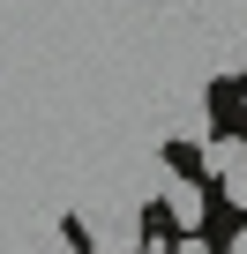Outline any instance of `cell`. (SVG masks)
<instances>
[{"instance_id": "3957f363", "label": "cell", "mask_w": 247, "mask_h": 254, "mask_svg": "<svg viewBox=\"0 0 247 254\" xmlns=\"http://www.w3.org/2000/svg\"><path fill=\"white\" fill-rule=\"evenodd\" d=\"M158 202L172 209V224H180V232H202V217H210V202H202V187H195L187 172H172V165L158 172Z\"/></svg>"}, {"instance_id": "8992f818", "label": "cell", "mask_w": 247, "mask_h": 254, "mask_svg": "<svg viewBox=\"0 0 247 254\" xmlns=\"http://www.w3.org/2000/svg\"><path fill=\"white\" fill-rule=\"evenodd\" d=\"M232 254H247V224H240V232H232Z\"/></svg>"}, {"instance_id": "5b68a950", "label": "cell", "mask_w": 247, "mask_h": 254, "mask_svg": "<svg viewBox=\"0 0 247 254\" xmlns=\"http://www.w3.org/2000/svg\"><path fill=\"white\" fill-rule=\"evenodd\" d=\"M45 254H82V247H75V239H53V247H45Z\"/></svg>"}, {"instance_id": "277c9868", "label": "cell", "mask_w": 247, "mask_h": 254, "mask_svg": "<svg viewBox=\"0 0 247 254\" xmlns=\"http://www.w3.org/2000/svg\"><path fill=\"white\" fill-rule=\"evenodd\" d=\"M172 254H210V247H202V239H195V232H187V239H180V247H172Z\"/></svg>"}, {"instance_id": "6da1fadb", "label": "cell", "mask_w": 247, "mask_h": 254, "mask_svg": "<svg viewBox=\"0 0 247 254\" xmlns=\"http://www.w3.org/2000/svg\"><path fill=\"white\" fill-rule=\"evenodd\" d=\"M202 172H210V187H217L232 209H247V142H240V135H210V142H202Z\"/></svg>"}, {"instance_id": "7a4b0ae2", "label": "cell", "mask_w": 247, "mask_h": 254, "mask_svg": "<svg viewBox=\"0 0 247 254\" xmlns=\"http://www.w3.org/2000/svg\"><path fill=\"white\" fill-rule=\"evenodd\" d=\"M82 247L90 254H143V217L135 209H90L82 217Z\"/></svg>"}]
</instances>
